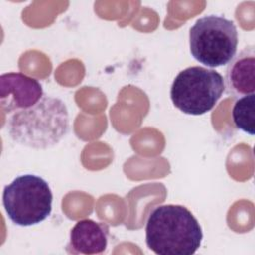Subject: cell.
Segmentation results:
<instances>
[{
	"label": "cell",
	"instance_id": "cell-6",
	"mask_svg": "<svg viewBox=\"0 0 255 255\" xmlns=\"http://www.w3.org/2000/svg\"><path fill=\"white\" fill-rule=\"evenodd\" d=\"M42 85L22 73H6L0 76V105L8 114L28 109L43 97Z\"/></svg>",
	"mask_w": 255,
	"mask_h": 255
},
{
	"label": "cell",
	"instance_id": "cell-5",
	"mask_svg": "<svg viewBox=\"0 0 255 255\" xmlns=\"http://www.w3.org/2000/svg\"><path fill=\"white\" fill-rule=\"evenodd\" d=\"M224 89V79L218 72L193 66L180 71L174 78L170 98L182 113L200 116L214 108Z\"/></svg>",
	"mask_w": 255,
	"mask_h": 255
},
{
	"label": "cell",
	"instance_id": "cell-4",
	"mask_svg": "<svg viewBox=\"0 0 255 255\" xmlns=\"http://www.w3.org/2000/svg\"><path fill=\"white\" fill-rule=\"evenodd\" d=\"M2 199L8 217L19 226L38 224L52 211V190L45 179L35 174L17 176L4 187Z\"/></svg>",
	"mask_w": 255,
	"mask_h": 255
},
{
	"label": "cell",
	"instance_id": "cell-3",
	"mask_svg": "<svg viewBox=\"0 0 255 255\" xmlns=\"http://www.w3.org/2000/svg\"><path fill=\"white\" fill-rule=\"evenodd\" d=\"M237 45L238 33L234 22L222 16L201 17L189 30L192 57L210 68L228 64L236 55Z\"/></svg>",
	"mask_w": 255,
	"mask_h": 255
},
{
	"label": "cell",
	"instance_id": "cell-1",
	"mask_svg": "<svg viewBox=\"0 0 255 255\" xmlns=\"http://www.w3.org/2000/svg\"><path fill=\"white\" fill-rule=\"evenodd\" d=\"M69 128L66 104L46 94L34 106L12 113L7 123L10 137L34 149H47L56 145L68 133Z\"/></svg>",
	"mask_w": 255,
	"mask_h": 255
},
{
	"label": "cell",
	"instance_id": "cell-7",
	"mask_svg": "<svg viewBox=\"0 0 255 255\" xmlns=\"http://www.w3.org/2000/svg\"><path fill=\"white\" fill-rule=\"evenodd\" d=\"M109 227L93 219L79 220L71 229L68 251L76 254H99L108 246Z\"/></svg>",
	"mask_w": 255,
	"mask_h": 255
},
{
	"label": "cell",
	"instance_id": "cell-9",
	"mask_svg": "<svg viewBox=\"0 0 255 255\" xmlns=\"http://www.w3.org/2000/svg\"><path fill=\"white\" fill-rule=\"evenodd\" d=\"M255 95H247L239 98L232 109V119L235 127L244 132L254 135Z\"/></svg>",
	"mask_w": 255,
	"mask_h": 255
},
{
	"label": "cell",
	"instance_id": "cell-2",
	"mask_svg": "<svg viewBox=\"0 0 255 255\" xmlns=\"http://www.w3.org/2000/svg\"><path fill=\"white\" fill-rule=\"evenodd\" d=\"M203 233L198 220L185 206L155 207L145 225L147 247L158 255H191L201 245Z\"/></svg>",
	"mask_w": 255,
	"mask_h": 255
},
{
	"label": "cell",
	"instance_id": "cell-8",
	"mask_svg": "<svg viewBox=\"0 0 255 255\" xmlns=\"http://www.w3.org/2000/svg\"><path fill=\"white\" fill-rule=\"evenodd\" d=\"M225 82L228 92L234 97L247 96L255 92V50L245 47L229 62Z\"/></svg>",
	"mask_w": 255,
	"mask_h": 255
}]
</instances>
